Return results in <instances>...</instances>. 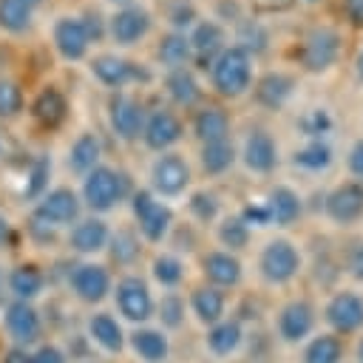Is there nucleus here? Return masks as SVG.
Masks as SVG:
<instances>
[{"label": "nucleus", "mask_w": 363, "mask_h": 363, "mask_svg": "<svg viewBox=\"0 0 363 363\" xmlns=\"http://www.w3.org/2000/svg\"><path fill=\"white\" fill-rule=\"evenodd\" d=\"M108 241H111V227L99 216H88V218H79L77 224H71L68 247L79 255H96V252L108 250Z\"/></svg>", "instance_id": "obj_21"}, {"label": "nucleus", "mask_w": 363, "mask_h": 363, "mask_svg": "<svg viewBox=\"0 0 363 363\" xmlns=\"http://www.w3.org/2000/svg\"><path fill=\"white\" fill-rule=\"evenodd\" d=\"M31 357H34V363H65V357L57 346H40L37 354H31Z\"/></svg>", "instance_id": "obj_53"}, {"label": "nucleus", "mask_w": 363, "mask_h": 363, "mask_svg": "<svg viewBox=\"0 0 363 363\" xmlns=\"http://www.w3.org/2000/svg\"><path fill=\"white\" fill-rule=\"evenodd\" d=\"M85 65H88V74L94 77V82L108 88L111 94L125 91L133 82H147L150 79L147 68L136 65L133 60L122 57L119 51H96L85 60Z\"/></svg>", "instance_id": "obj_5"}, {"label": "nucleus", "mask_w": 363, "mask_h": 363, "mask_svg": "<svg viewBox=\"0 0 363 363\" xmlns=\"http://www.w3.org/2000/svg\"><path fill=\"white\" fill-rule=\"evenodd\" d=\"M190 130L201 145L230 139V113L224 108H218V105H199L193 111Z\"/></svg>", "instance_id": "obj_25"}, {"label": "nucleus", "mask_w": 363, "mask_h": 363, "mask_svg": "<svg viewBox=\"0 0 363 363\" xmlns=\"http://www.w3.org/2000/svg\"><path fill=\"white\" fill-rule=\"evenodd\" d=\"M335 128V116L326 105H312L298 116V130L303 139H323Z\"/></svg>", "instance_id": "obj_39"}, {"label": "nucleus", "mask_w": 363, "mask_h": 363, "mask_svg": "<svg viewBox=\"0 0 363 363\" xmlns=\"http://www.w3.org/2000/svg\"><path fill=\"white\" fill-rule=\"evenodd\" d=\"M105 116H108L111 133H113L119 142H139L147 111H145V105H142L139 96H133V94H128V91H116V94H111V99H108Z\"/></svg>", "instance_id": "obj_10"}, {"label": "nucleus", "mask_w": 363, "mask_h": 363, "mask_svg": "<svg viewBox=\"0 0 363 363\" xmlns=\"http://www.w3.org/2000/svg\"><path fill=\"white\" fill-rule=\"evenodd\" d=\"M295 88H298V79H295L289 71L275 68V71H264V74L252 82L250 91H252V99H255L261 108H267V111H281V108H286V105L292 102Z\"/></svg>", "instance_id": "obj_16"}, {"label": "nucleus", "mask_w": 363, "mask_h": 363, "mask_svg": "<svg viewBox=\"0 0 363 363\" xmlns=\"http://www.w3.org/2000/svg\"><path fill=\"white\" fill-rule=\"evenodd\" d=\"M130 343H133L136 354L147 363H162L167 357V337L156 329H136L130 335Z\"/></svg>", "instance_id": "obj_40"}, {"label": "nucleus", "mask_w": 363, "mask_h": 363, "mask_svg": "<svg viewBox=\"0 0 363 363\" xmlns=\"http://www.w3.org/2000/svg\"><path fill=\"white\" fill-rule=\"evenodd\" d=\"M187 210L193 213L196 221L210 224V221L218 218V199H216V193H210V190H196V193H190V199H187Z\"/></svg>", "instance_id": "obj_46"}, {"label": "nucleus", "mask_w": 363, "mask_h": 363, "mask_svg": "<svg viewBox=\"0 0 363 363\" xmlns=\"http://www.w3.org/2000/svg\"><path fill=\"white\" fill-rule=\"evenodd\" d=\"M238 216L244 218V224H247L250 230L269 224V213H267V204H264V201H250V204H244V210H241Z\"/></svg>", "instance_id": "obj_49"}, {"label": "nucleus", "mask_w": 363, "mask_h": 363, "mask_svg": "<svg viewBox=\"0 0 363 363\" xmlns=\"http://www.w3.org/2000/svg\"><path fill=\"white\" fill-rule=\"evenodd\" d=\"M201 272H204V278L210 281V286L224 289V286H235V284L241 281L244 267H241V261H238L233 252H227V250H213V252H207V255L201 258Z\"/></svg>", "instance_id": "obj_27"}, {"label": "nucleus", "mask_w": 363, "mask_h": 363, "mask_svg": "<svg viewBox=\"0 0 363 363\" xmlns=\"http://www.w3.org/2000/svg\"><path fill=\"white\" fill-rule=\"evenodd\" d=\"M6 329L11 332V337H17L20 343H31L40 337V315L31 303L26 301H14L6 309Z\"/></svg>", "instance_id": "obj_30"}, {"label": "nucleus", "mask_w": 363, "mask_h": 363, "mask_svg": "<svg viewBox=\"0 0 363 363\" xmlns=\"http://www.w3.org/2000/svg\"><path fill=\"white\" fill-rule=\"evenodd\" d=\"M88 332H91V337H94L102 349H108V352H119L122 343H125L122 326H119L116 318L108 315V312H96V315L88 320Z\"/></svg>", "instance_id": "obj_37"}, {"label": "nucleus", "mask_w": 363, "mask_h": 363, "mask_svg": "<svg viewBox=\"0 0 363 363\" xmlns=\"http://www.w3.org/2000/svg\"><path fill=\"white\" fill-rule=\"evenodd\" d=\"M130 210H133V218H136L139 233H142L145 241L159 244V241L167 238V233L173 227V210H170V204H164L162 199H156L145 187V190H136L130 196Z\"/></svg>", "instance_id": "obj_9"}, {"label": "nucleus", "mask_w": 363, "mask_h": 363, "mask_svg": "<svg viewBox=\"0 0 363 363\" xmlns=\"http://www.w3.org/2000/svg\"><path fill=\"white\" fill-rule=\"evenodd\" d=\"M142 145L153 153H167L173 150L182 139H184V122L182 116L167 108V105H159V108H150L147 116H145V125H142Z\"/></svg>", "instance_id": "obj_12"}, {"label": "nucleus", "mask_w": 363, "mask_h": 363, "mask_svg": "<svg viewBox=\"0 0 363 363\" xmlns=\"http://www.w3.org/2000/svg\"><path fill=\"white\" fill-rule=\"evenodd\" d=\"M343 354V343L335 335H318L306 352H303V363H340Z\"/></svg>", "instance_id": "obj_45"}, {"label": "nucleus", "mask_w": 363, "mask_h": 363, "mask_svg": "<svg viewBox=\"0 0 363 363\" xmlns=\"http://www.w3.org/2000/svg\"><path fill=\"white\" fill-rule=\"evenodd\" d=\"M323 318L335 332L352 335L363 326V298L357 292H349V289L335 292L323 309Z\"/></svg>", "instance_id": "obj_19"}, {"label": "nucleus", "mask_w": 363, "mask_h": 363, "mask_svg": "<svg viewBox=\"0 0 363 363\" xmlns=\"http://www.w3.org/2000/svg\"><path fill=\"white\" fill-rule=\"evenodd\" d=\"M343 14L352 28H363V0H343Z\"/></svg>", "instance_id": "obj_52"}, {"label": "nucleus", "mask_w": 363, "mask_h": 363, "mask_svg": "<svg viewBox=\"0 0 363 363\" xmlns=\"http://www.w3.org/2000/svg\"><path fill=\"white\" fill-rule=\"evenodd\" d=\"M156 60L164 71L173 68H187L193 62V51H190V40L184 31H164L156 40Z\"/></svg>", "instance_id": "obj_29"}, {"label": "nucleus", "mask_w": 363, "mask_h": 363, "mask_svg": "<svg viewBox=\"0 0 363 363\" xmlns=\"http://www.w3.org/2000/svg\"><path fill=\"white\" fill-rule=\"evenodd\" d=\"M343 54V34L332 26H312L298 45V65L306 74H326Z\"/></svg>", "instance_id": "obj_4"}, {"label": "nucleus", "mask_w": 363, "mask_h": 363, "mask_svg": "<svg viewBox=\"0 0 363 363\" xmlns=\"http://www.w3.org/2000/svg\"><path fill=\"white\" fill-rule=\"evenodd\" d=\"M48 179H51V156L40 153V156H34V162L28 164L23 193H26L28 199H34V201H37V199L48 190Z\"/></svg>", "instance_id": "obj_43"}, {"label": "nucleus", "mask_w": 363, "mask_h": 363, "mask_svg": "<svg viewBox=\"0 0 363 363\" xmlns=\"http://www.w3.org/2000/svg\"><path fill=\"white\" fill-rule=\"evenodd\" d=\"M45 286V275L34 264H20L9 272V289L17 301H34Z\"/></svg>", "instance_id": "obj_34"}, {"label": "nucleus", "mask_w": 363, "mask_h": 363, "mask_svg": "<svg viewBox=\"0 0 363 363\" xmlns=\"http://www.w3.org/2000/svg\"><path fill=\"white\" fill-rule=\"evenodd\" d=\"M9 235H11V224H9V218L0 213V247H6Z\"/></svg>", "instance_id": "obj_55"}, {"label": "nucleus", "mask_w": 363, "mask_h": 363, "mask_svg": "<svg viewBox=\"0 0 363 363\" xmlns=\"http://www.w3.org/2000/svg\"><path fill=\"white\" fill-rule=\"evenodd\" d=\"M128 196V176L111 164H96L82 176L79 199L91 213H111Z\"/></svg>", "instance_id": "obj_3"}, {"label": "nucleus", "mask_w": 363, "mask_h": 363, "mask_svg": "<svg viewBox=\"0 0 363 363\" xmlns=\"http://www.w3.org/2000/svg\"><path fill=\"white\" fill-rule=\"evenodd\" d=\"M43 6L45 0H0V34L11 40L28 37Z\"/></svg>", "instance_id": "obj_18"}, {"label": "nucleus", "mask_w": 363, "mask_h": 363, "mask_svg": "<svg viewBox=\"0 0 363 363\" xmlns=\"http://www.w3.org/2000/svg\"><path fill=\"white\" fill-rule=\"evenodd\" d=\"M0 286H3V272H0Z\"/></svg>", "instance_id": "obj_60"}, {"label": "nucleus", "mask_w": 363, "mask_h": 363, "mask_svg": "<svg viewBox=\"0 0 363 363\" xmlns=\"http://www.w3.org/2000/svg\"><path fill=\"white\" fill-rule=\"evenodd\" d=\"M354 74H357V79L363 82V45H360L357 54H354Z\"/></svg>", "instance_id": "obj_56"}, {"label": "nucleus", "mask_w": 363, "mask_h": 363, "mask_svg": "<svg viewBox=\"0 0 363 363\" xmlns=\"http://www.w3.org/2000/svg\"><path fill=\"white\" fill-rule=\"evenodd\" d=\"M187 40H190V51H193V62L199 65V68H210V62L230 45L227 43V28H224V23H218V20H204V17H199L196 20V26L187 31Z\"/></svg>", "instance_id": "obj_14"}, {"label": "nucleus", "mask_w": 363, "mask_h": 363, "mask_svg": "<svg viewBox=\"0 0 363 363\" xmlns=\"http://www.w3.org/2000/svg\"><path fill=\"white\" fill-rule=\"evenodd\" d=\"M250 235H252V230L244 224L241 216H227L218 224V241H221V247H227V252L244 250L250 244Z\"/></svg>", "instance_id": "obj_41"}, {"label": "nucleus", "mask_w": 363, "mask_h": 363, "mask_svg": "<svg viewBox=\"0 0 363 363\" xmlns=\"http://www.w3.org/2000/svg\"><path fill=\"white\" fill-rule=\"evenodd\" d=\"M332 147L326 139H306L295 153H292V164L306 170V173H323L332 164Z\"/></svg>", "instance_id": "obj_33"}, {"label": "nucleus", "mask_w": 363, "mask_h": 363, "mask_svg": "<svg viewBox=\"0 0 363 363\" xmlns=\"http://www.w3.org/2000/svg\"><path fill=\"white\" fill-rule=\"evenodd\" d=\"M48 43H51L54 57L65 65H79L94 51V37L88 31V23L77 11H60L51 17Z\"/></svg>", "instance_id": "obj_2"}, {"label": "nucleus", "mask_w": 363, "mask_h": 363, "mask_svg": "<svg viewBox=\"0 0 363 363\" xmlns=\"http://www.w3.org/2000/svg\"><path fill=\"white\" fill-rule=\"evenodd\" d=\"M65 164H68V170H74L77 176H85V173H91L96 164H102V139H99V133H94V130H79V133L71 139L68 150H65Z\"/></svg>", "instance_id": "obj_24"}, {"label": "nucleus", "mask_w": 363, "mask_h": 363, "mask_svg": "<svg viewBox=\"0 0 363 363\" xmlns=\"http://www.w3.org/2000/svg\"><path fill=\"white\" fill-rule=\"evenodd\" d=\"M26 113V88L20 79L0 74V122H11Z\"/></svg>", "instance_id": "obj_36"}, {"label": "nucleus", "mask_w": 363, "mask_h": 363, "mask_svg": "<svg viewBox=\"0 0 363 363\" xmlns=\"http://www.w3.org/2000/svg\"><path fill=\"white\" fill-rule=\"evenodd\" d=\"M153 31V11L145 3H133L125 9H113L105 17V40L119 48H136Z\"/></svg>", "instance_id": "obj_6"}, {"label": "nucleus", "mask_w": 363, "mask_h": 363, "mask_svg": "<svg viewBox=\"0 0 363 363\" xmlns=\"http://www.w3.org/2000/svg\"><path fill=\"white\" fill-rule=\"evenodd\" d=\"M150 275L156 278V284H162V286L173 289V286H179V284H182V278H184V264H182V258H179V255L162 252V255H156V258H153V264H150Z\"/></svg>", "instance_id": "obj_42"}, {"label": "nucleus", "mask_w": 363, "mask_h": 363, "mask_svg": "<svg viewBox=\"0 0 363 363\" xmlns=\"http://www.w3.org/2000/svg\"><path fill=\"white\" fill-rule=\"evenodd\" d=\"M346 164L352 170V176L363 179V139H357L352 147H349V156H346Z\"/></svg>", "instance_id": "obj_50"}, {"label": "nucleus", "mask_w": 363, "mask_h": 363, "mask_svg": "<svg viewBox=\"0 0 363 363\" xmlns=\"http://www.w3.org/2000/svg\"><path fill=\"white\" fill-rule=\"evenodd\" d=\"M26 111L31 113V119L37 122V125H43V128H60L62 122H65V116H68V96L57 88V85H43L34 96H31V102L26 105Z\"/></svg>", "instance_id": "obj_20"}, {"label": "nucleus", "mask_w": 363, "mask_h": 363, "mask_svg": "<svg viewBox=\"0 0 363 363\" xmlns=\"http://www.w3.org/2000/svg\"><path fill=\"white\" fill-rule=\"evenodd\" d=\"M0 150H3V142H0Z\"/></svg>", "instance_id": "obj_61"}, {"label": "nucleus", "mask_w": 363, "mask_h": 363, "mask_svg": "<svg viewBox=\"0 0 363 363\" xmlns=\"http://www.w3.org/2000/svg\"><path fill=\"white\" fill-rule=\"evenodd\" d=\"M108 250H111V258H113L116 264L128 267V264H133V261L139 258V252H142V247H139V235L130 233V230H116V233H111Z\"/></svg>", "instance_id": "obj_44"}, {"label": "nucleus", "mask_w": 363, "mask_h": 363, "mask_svg": "<svg viewBox=\"0 0 363 363\" xmlns=\"http://www.w3.org/2000/svg\"><path fill=\"white\" fill-rule=\"evenodd\" d=\"M357 360L363 363V340H360V346H357Z\"/></svg>", "instance_id": "obj_58"}, {"label": "nucleus", "mask_w": 363, "mask_h": 363, "mask_svg": "<svg viewBox=\"0 0 363 363\" xmlns=\"http://www.w3.org/2000/svg\"><path fill=\"white\" fill-rule=\"evenodd\" d=\"M312 329H315V309H312L309 301H289L278 312V335L286 343L303 340Z\"/></svg>", "instance_id": "obj_26"}, {"label": "nucleus", "mask_w": 363, "mask_h": 363, "mask_svg": "<svg viewBox=\"0 0 363 363\" xmlns=\"http://www.w3.org/2000/svg\"><path fill=\"white\" fill-rule=\"evenodd\" d=\"M323 213L332 224L349 227L363 218V182H340L323 199Z\"/></svg>", "instance_id": "obj_13"}, {"label": "nucleus", "mask_w": 363, "mask_h": 363, "mask_svg": "<svg viewBox=\"0 0 363 363\" xmlns=\"http://www.w3.org/2000/svg\"><path fill=\"white\" fill-rule=\"evenodd\" d=\"M164 96L176 105V108H196L204 96V88L196 77V71L187 65V68H173V71H164Z\"/></svg>", "instance_id": "obj_23"}, {"label": "nucleus", "mask_w": 363, "mask_h": 363, "mask_svg": "<svg viewBox=\"0 0 363 363\" xmlns=\"http://www.w3.org/2000/svg\"><path fill=\"white\" fill-rule=\"evenodd\" d=\"M235 45L244 48L252 60L261 57L269 48V31H267V26L261 20H255V17H241L235 23Z\"/></svg>", "instance_id": "obj_32"}, {"label": "nucleus", "mask_w": 363, "mask_h": 363, "mask_svg": "<svg viewBox=\"0 0 363 363\" xmlns=\"http://www.w3.org/2000/svg\"><path fill=\"white\" fill-rule=\"evenodd\" d=\"M301 269V252L289 238H269L258 255V272L267 284H289Z\"/></svg>", "instance_id": "obj_11"}, {"label": "nucleus", "mask_w": 363, "mask_h": 363, "mask_svg": "<svg viewBox=\"0 0 363 363\" xmlns=\"http://www.w3.org/2000/svg\"><path fill=\"white\" fill-rule=\"evenodd\" d=\"M238 159L250 173H258V176L272 173L278 167V142H275V136L264 128H252L241 142Z\"/></svg>", "instance_id": "obj_15"}, {"label": "nucleus", "mask_w": 363, "mask_h": 363, "mask_svg": "<svg viewBox=\"0 0 363 363\" xmlns=\"http://www.w3.org/2000/svg\"><path fill=\"white\" fill-rule=\"evenodd\" d=\"M190 306H193V312H196V318L201 323H210L213 326V323L221 320L224 306H227V298H224V292L218 286H199L190 295Z\"/></svg>", "instance_id": "obj_35"}, {"label": "nucleus", "mask_w": 363, "mask_h": 363, "mask_svg": "<svg viewBox=\"0 0 363 363\" xmlns=\"http://www.w3.org/2000/svg\"><path fill=\"white\" fill-rule=\"evenodd\" d=\"M79 210H82L79 193L60 184V187L45 190V193L34 201L31 221H37V224H43V227H51V230H60V227L77 224V221H79Z\"/></svg>", "instance_id": "obj_8"}, {"label": "nucleus", "mask_w": 363, "mask_h": 363, "mask_svg": "<svg viewBox=\"0 0 363 363\" xmlns=\"http://www.w3.org/2000/svg\"><path fill=\"white\" fill-rule=\"evenodd\" d=\"M264 204H267V213H269V224H275V227H289L303 213V201L289 184H275L267 193Z\"/></svg>", "instance_id": "obj_28"}, {"label": "nucleus", "mask_w": 363, "mask_h": 363, "mask_svg": "<svg viewBox=\"0 0 363 363\" xmlns=\"http://www.w3.org/2000/svg\"><path fill=\"white\" fill-rule=\"evenodd\" d=\"M303 3H318V0H303Z\"/></svg>", "instance_id": "obj_59"}, {"label": "nucleus", "mask_w": 363, "mask_h": 363, "mask_svg": "<svg viewBox=\"0 0 363 363\" xmlns=\"http://www.w3.org/2000/svg\"><path fill=\"white\" fill-rule=\"evenodd\" d=\"M71 289L79 301L85 303H99L108 292H111V272L102 264H79L71 272Z\"/></svg>", "instance_id": "obj_22"}, {"label": "nucleus", "mask_w": 363, "mask_h": 363, "mask_svg": "<svg viewBox=\"0 0 363 363\" xmlns=\"http://www.w3.org/2000/svg\"><path fill=\"white\" fill-rule=\"evenodd\" d=\"M241 337H244V332H241V323L238 320H218L207 332V346H210L213 354H221L224 357V354H233L241 346Z\"/></svg>", "instance_id": "obj_38"}, {"label": "nucleus", "mask_w": 363, "mask_h": 363, "mask_svg": "<svg viewBox=\"0 0 363 363\" xmlns=\"http://www.w3.org/2000/svg\"><path fill=\"white\" fill-rule=\"evenodd\" d=\"M147 179H150L147 190L156 199H179L190 187L193 170H190V162L179 150H167V153H156V159L150 162Z\"/></svg>", "instance_id": "obj_7"}, {"label": "nucleus", "mask_w": 363, "mask_h": 363, "mask_svg": "<svg viewBox=\"0 0 363 363\" xmlns=\"http://www.w3.org/2000/svg\"><path fill=\"white\" fill-rule=\"evenodd\" d=\"M116 306H119L122 318H128L133 323L147 320L156 309L150 286L139 275H125V278L116 281Z\"/></svg>", "instance_id": "obj_17"}, {"label": "nucleus", "mask_w": 363, "mask_h": 363, "mask_svg": "<svg viewBox=\"0 0 363 363\" xmlns=\"http://www.w3.org/2000/svg\"><path fill=\"white\" fill-rule=\"evenodd\" d=\"M238 159V150L233 145V139H221V142H207L201 145L199 150V162H201V170L207 176H221L227 173Z\"/></svg>", "instance_id": "obj_31"}, {"label": "nucleus", "mask_w": 363, "mask_h": 363, "mask_svg": "<svg viewBox=\"0 0 363 363\" xmlns=\"http://www.w3.org/2000/svg\"><path fill=\"white\" fill-rule=\"evenodd\" d=\"M210 77V88L224 96V99H241L252 82H255V60L238 48L235 43H230L207 68Z\"/></svg>", "instance_id": "obj_1"}, {"label": "nucleus", "mask_w": 363, "mask_h": 363, "mask_svg": "<svg viewBox=\"0 0 363 363\" xmlns=\"http://www.w3.org/2000/svg\"><path fill=\"white\" fill-rule=\"evenodd\" d=\"M346 267H349V275H352L354 281H363V241L352 247V252H349V261H346Z\"/></svg>", "instance_id": "obj_51"}, {"label": "nucleus", "mask_w": 363, "mask_h": 363, "mask_svg": "<svg viewBox=\"0 0 363 363\" xmlns=\"http://www.w3.org/2000/svg\"><path fill=\"white\" fill-rule=\"evenodd\" d=\"M105 6H111V11L113 9H125V6H133V3H142V0H102Z\"/></svg>", "instance_id": "obj_57"}, {"label": "nucleus", "mask_w": 363, "mask_h": 363, "mask_svg": "<svg viewBox=\"0 0 363 363\" xmlns=\"http://www.w3.org/2000/svg\"><path fill=\"white\" fill-rule=\"evenodd\" d=\"M156 312H159V320H162L167 329H176V326H182V320H184V301H182L179 295L167 292V295L159 301Z\"/></svg>", "instance_id": "obj_47"}, {"label": "nucleus", "mask_w": 363, "mask_h": 363, "mask_svg": "<svg viewBox=\"0 0 363 363\" xmlns=\"http://www.w3.org/2000/svg\"><path fill=\"white\" fill-rule=\"evenodd\" d=\"M6 363H34V357L26 354L23 349H11V352L6 354Z\"/></svg>", "instance_id": "obj_54"}, {"label": "nucleus", "mask_w": 363, "mask_h": 363, "mask_svg": "<svg viewBox=\"0 0 363 363\" xmlns=\"http://www.w3.org/2000/svg\"><path fill=\"white\" fill-rule=\"evenodd\" d=\"M196 20H199V14H196V9L190 6V0H179V6L170 11V31H190L193 26H196Z\"/></svg>", "instance_id": "obj_48"}]
</instances>
